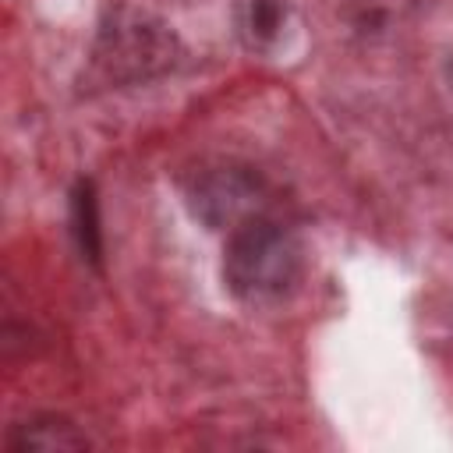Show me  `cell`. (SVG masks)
<instances>
[{
	"label": "cell",
	"instance_id": "obj_1",
	"mask_svg": "<svg viewBox=\"0 0 453 453\" xmlns=\"http://www.w3.org/2000/svg\"><path fill=\"white\" fill-rule=\"evenodd\" d=\"M304 273V248L290 226L273 216L248 219L230 230L223 251V280L234 297L265 304L287 297Z\"/></svg>",
	"mask_w": 453,
	"mask_h": 453
},
{
	"label": "cell",
	"instance_id": "obj_6",
	"mask_svg": "<svg viewBox=\"0 0 453 453\" xmlns=\"http://www.w3.org/2000/svg\"><path fill=\"white\" fill-rule=\"evenodd\" d=\"M74 234H78V244L85 251V258L99 262V251H103V241H99V212H96V195H92V184L81 180L78 191H74Z\"/></svg>",
	"mask_w": 453,
	"mask_h": 453
},
{
	"label": "cell",
	"instance_id": "obj_3",
	"mask_svg": "<svg viewBox=\"0 0 453 453\" xmlns=\"http://www.w3.org/2000/svg\"><path fill=\"white\" fill-rule=\"evenodd\" d=\"M269 184L248 163H212L198 170L188 184L191 212L212 230H237L248 219L269 216Z\"/></svg>",
	"mask_w": 453,
	"mask_h": 453
},
{
	"label": "cell",
	"instance_id": "obj_5",
	"mask_svg": "<svg viewBox=\"0 0 453 453\" xmlns=\"http://www.w3.org/2000/svg\"><path fill=\"white\" fill-rule=\"evenodd\" d=\"M7 449H18V453H28V449H42V453H57V449H85L88 446V435L60 418V414H35L28 421H18L7 439H4Z\"/></svg>",
	"mask_w": 453,
	"mask_h": 453
},
{
	"label": "cell",
	"instance_id": "obj_2",
	"mask_svg": "<svg viewBox=\"0 0 453 453\" xmlns=\"http://www.w3.org/2000/svg\"><path fill=\"white\" fill-rule=\"evenodd\" d=\"M173 50L177 42L166 25L149 21L134 11H120L110 25L99 28V39L92 46V74L103 85L145 81L173 64Z\"/></svg>",
	"mask_w": 453,
	"mask_h": 453
},
{
	"label": "cell",
	"instance_id": "obj_4",
	"mask_svg": "<svg viewBox=\"0 0 453 453\" xmlns=\"http://www.w3.org/2000/svg\"><path fill=\"white\" fill-rule=\"evenodd\" d=\"M290 7L283 0H237L234 4V25L248 50L273 53L287 35Z\"/></svg>",
	"mask_w": 453,
	"mask_h": 453
}]
</instances>
